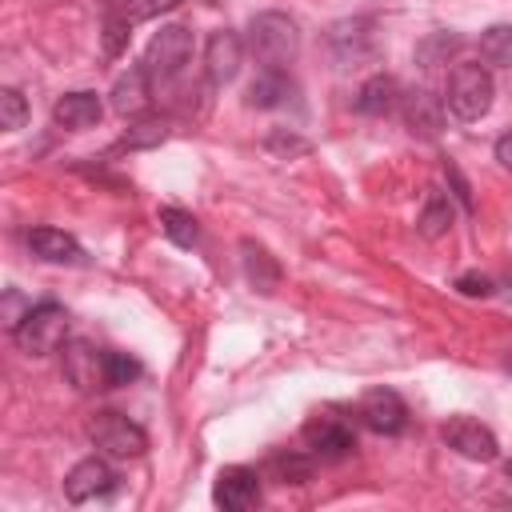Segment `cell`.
I'll return each mask as SVG.
<instances>
[{
  "label": "cell",
  "instance_id": "6da1fadb",
  "mask_svg": "<svg viewBox=\"0 0 512 512\" xmlns=\"http://www.w3.org/2000/svg\"><path fill=\"white\" fill-rule=\"evenodd\" d=\"M248 52L264 68H284L300 52V28L284 12H260L248 20Z\"/></svg>",
  "mask_w": 512,
  "mask_h": 512
},
{
  "label": "cell",
  "instance_id": "7a4b0ae2",
  "mask_svg": "<svg viewBox=\"0 0 512 512\" xmlns=\"http://www.w3.org/2000/svg\"><path fill=\"white\" fill-rule=\"evenodd\" d=\"M492 96H496V84H492V72L484 64H456L448 72V88H444V108L456 116V120H480L488 116L492 108Z\"/></svg>",
  "mask_w": 512,
  "mask_h": 512
},
{
  "label": "cell",
  "instance_id": "3957f363",
  "mask_svg": "<svg viewBox=\"0 0 512 512\" xmlns=\"http://www.w3.org/2000/svg\"><path fill=\"white\" fill-rule=\"evenodd\" d=\"M64 336H68V312H64L56 300L32 304V308L12 324V340H16V348L28 352V356H48V352L64 348Z\"/></svg>",
  "mask_w": 512,
  "mask_h": 512
},
{
  "label": "cell",
  "instance_id": "277c9868",
  "mask_svg": "<svg viewBox=\"0 0 512 512\" xmlns=\"http://www.w3.org/2000/svg\"><path fill=\"white\" fill-rule=\"evenodd\" d=\"M188 60H192V32L184 24H164L144 48V72H148L152 88L172 84Z\"/></svg>",
  "mask_w": 512,
  "mask_h": 512
},
{
  "label": "cell",
  "instance_id": "5b68a950",
  "mask_svg": "<svg viewBox=\"0 0 512 512\" xmlns=\"http://www.w3.org/2000/svg\"><path fill=\"white\" fill-rule=\"evenodd\" d=\"M88 440H92L104 456H112V460H136V456H144V448H148L144 428H140L136 420H128L124 412H96V416L88 420Z\"/></svg>",
  "mask_w": 512,
  "mask_h": 512
},
{
  "label": "cell",
  "instance_id": "8992f818",
  "mask_svg": "<svg viewBox=\"0 0 512 512\" xmlns=\"http://www.w3.org/2000/svg\"><path fill=\"white\" fill-rule=\"evenodd\" d=\"M60 360H64V376H68V384H76L80 392L108 388V352L92 348L88 340H64Z\"/></svg>",
  "mask_w": 512,
  "mask_h": 512
},
{
  "label": "cell",
  "instance_id": "52a82bcc",
  "mask_svg": "<svg viewBox=\"0 0 512 512\" xmlns=\"http://www.w3.org/2000/svg\"><path fill=\"white\" fill-rule=\"evenodd\" d=\"M116 472H112V464L108 460H100V456H88V460H80L68 476H64V496L72 500V504H92V500H108L112 492H116Z\"/></svg>",
  "mask_w": 512,
  "mask_h": 512
},
{
  "label": "cell",
  "instance_id": "ba28073f",
  "mask_svg": "<svg viewBox=\"0 0 512 512\" xmlns=\"http://www.w3.org/2000/svg\"><path fill=\"white\" fill-rule=\"evenodd\" d=\"M356 416H360L364 428H372V432H380V436H400V432L408 428V404H404L400 392H392V388H372V392L360 400Z\"/></svg>",
  "mask_w": 512,
  "mask_h": 512
},
{
  "label": "cell",
  "instance_id": "9c48e42d",
  "mask_svg": "<svg viewBox=\"0 0 512 512\" xmlns=\"http://www.w3.org/2000/svg\"><path fill=\"white\" fill-rule=\"evenodd\" d=\"M304 444L316 460L332 464V460H344L356 448V432L336 416H316V420L304 424Z\"/></svg>",
  "mask_w": 512,
  "mask_h": 512
},
{
  "label": "cell",
  "instance_id": "30bf717a",
  "mask_svg": "<svg viewBox=\"0 0 512 512\" xmlns=\"http://www.w3.org/2000/svg\"><path fill=\"white\" fill-rule=\"evenodd\" d=\"M444 444H448L452 452H460L464 460H480V464L496 460V452H500L492 428H484V424L472 420V416H452V420L444 424Z\"/></svg>",
  "mask_w": 512,
  "mask_h": 512
},
{
  "label": "cell",
  "instance_id": "8fae6325",
  "mask_svg": "<svg viewBox=\"0 0 512 512\" xmlns=\"http://www.w3.org/2000/svg\"><path fill=\"white\" fill-rule=\"evenodd\" d=\"M212 500L224 512H248V508H256L260 504V472L256 468H244V464L224 468L216 476V484H212Z\"/></svg>",
  "mask_w": 512,
  "mask_h": 512
},
{
  "label": "cell",
  "instance_id": "7c38bea8",
  "mask_svg": "<svg viewBox=\"0 0 512 512\" xmlns=\"http://www.w3.org/2000/svg\"><path fill=\"white\" fill-rule=\"evenodd\" d=\"M240 60H244V40H240L236 32L220 28V32L208 36V44H204V72H208V84L220 88V84L236 80Z\"/></svg>",
  "mask_w": 512,
  "mask_h": 512
},
{
  "label": "cell",
  "instance_id": "4fadbf2b",
  "mask_svg": "<svg viewBox=\"0 0 512 512\" xmlns=\"http://www.w3.org/2000/svg\"><path fill=\"white\" fill-rule=\"evenodd\" d=\"M404 124H408L412 136L436 140L440 136V124H444V104L428 88H416V92L404 96Z\"/></svg>",
  "mask_w": 512,
  "mask_h": 512
},
{
  "label": "cell",
  "instance_id": "5bb4252c",
  "mask_svg": "<svg viewBox=\"0 0 512 512\" xmlns=\"http://www.w3.org/2000/svg\"><path fill=\"white\" fill-rule=\"evenodd\" d=\"M100 116H104V104H100L96 92H64V96L52 104V120H56L60 128H72V132L100 124Z\"/></svg>",
  "mask_w": 512,
  "mask_h": 512
},
{
  "label": "cell",
  "instance_id": "9a60e30c",
  "mask_svg": "<svg viewBox=\"0 0 512 512\" xmlns=\"http://www.w3.org/2000/svg\"><path fill=\"white\" fill-rule=\"evenodd\" d=\"M28 252L48 260V264H80L84 248L76 244V236L60 232V228H32L28 232Z\"/></svg>",
  "mask_w": 512,
  "mask_h": 512
},
{
  "label": "cell",
  "instance_id": "2e32d148",
  "mask_svg": "<svg viewBox=\"0 0 512 512\" xmlns=\"http://www.w3.org/2000/svg\"><path fill=\"white\" fill-rule=\"evenodd\" d=\"M152 92H156V88H152L144 64H136V68H128V72L116 80V88H112V108H116L120 116H140V112L148 108Z\"/></svg>",
  "mask_w": 512,
  "mask_h": 512
},
{
  "label": "cell",
  "instance_id": "e0dca14e",
  "mask_svg": "<svg viewBox=\"0 0 512 512\" xmlns=\"http://www.w3.org/2000/svg\"><path fill=\"white\" fill-rule=\"evenodd\" d=\"M292 96V80L284 68H260L248 84V108H276Z\"/></svg>",
  "mask_w": 512,
  "mask_h": 512
},
{
  "label": "cell",
  "instance_id": "ac0fdd59",
  "mask_svg": "<svg viewBox=\"0 0 512 512\" xmlns=\"http://www.w3.org/2000/svg\"><path fill=\"white\" fill-rule=\"evenodd\" d=\"M240 252H244V276H248V284L256 288V292H276V284H280V268H276V260L256 244V240H244L240 244Z\"/></svg>",
  "mask_w": 512,
  "mask_h": 512
},
{
  "label": "cell",
  "instance_id": "d6986e66",
  "mask_svg": "<svg viewBox=\"0 0 512 512\" xmlns=\"http://www.w3.org/2000/svg\"><path fill=\"white\" fill-rule=\"evenodd\" d=\"M396 80L392 76H372V80H364L360 84V92H356V112L360 116H384V112H392L396 108Z\"/></svg>",
  "mask_w": 512,
  "mask_h": 512
},
{
  "label": "cell",
  "instance_id": "ffe728a7",
  "mask_svg": "<svg viewBox=\"0 0 512 512\" xmlns=\"http://www.w3.org/2000/svg\"><path fill=\"white\" fill-rule=\"evenodd\" d=\"M448 228H452V204H448V196H444L440 188H432L428 200H424V212H420V220H416V232H420L424 240H436V236H444Z\"/></svg>",
  "mask_w": 512,
  "mask_h": 512
},
{
  "label": "cell",
  "instance_id": "44dd1931",
  "mask_svg": "<svg viewBox=\"0 0 512 512\" xmlns=\"http://www.w3.org/2000/svg\"><path fill=\"white\" fill-rule=\"evenodd\" d=\"M312 464H316V456L308 452H272V460H268V472H272V480H280V484H308L312 480Z\"/></svg>",
  "mask_w": 512,
  "mask_h": 512
},
{
  "label": "cell",
  "instance_id": "7402d4cb",
  "mask_svg": "<svg viewBox=\"0 0 512 512\" xmlns=\"http://www.w3.org/2000/svg\"><path fill=\"white\" fill-rule=\"evenodd\" d=\"M160 228H164V236L176 244V248H192L196 240H200V224H196V216L192 212H184V208H160Z\"/></svg>",
  "mask_w": 512,
  "mask_h": 512
},
{
  "label": "cell",
  "instance_id": "603a6c76",
  "mask_svg": "<svg viewBox=\"0 0 512 512\" xmlns=\"http://www.w3.org/2000/svg\"><path fill=\"white\" fill-rule=\"evenodd\" d=\"M480 56L496 68H512V24H492L480 32Z\"/></svg>",
  "mask_w": 512,
  "mask_h": 512
},
{
  "label": "cell",
  "instance_id": "cb8c5ba5",
  "mask_svg": "<svg viewBox=\"0 0 512 512\" xmlns=\"http://www.w3.org/2000/svg\"><path fill=\"white\" fill-rule=\"evenodd\" d=\"M164 140H168V120H136L124 132L120 148H152V144H164Z\"/></svg>",
  "mask_w": 512,
  "mask_h": 512
},
{
  "label": "cell",
  "instance_id": "d4e9b609",
  "mask_svg": "<svg viewBox=\"0 0 512 512\" xmlns=\"http://www.w3.org/2000/svg\"><path fill=\"white\" fill-rule=\"evenodd\" d=\"M24 120H28V100L16 88H0V128L16 132V128H24Z\"/></svg>",
  "mask_w": 512,
  "mask_h": 512
},
{
  "label": "cell",
  "instance_id": "484cf974",
  "mask_svg": "<svg viewBox=\"0 0 512 512\" xmlns=\"http://www.w3.org/2000/svg\"><path fill=\"white\" fill-rule=\"evenodd\" d=\"M180 0H116V8L112 12H120L128 24H136V20H148V16H160V12H172Z\"/></svg>",
  "mask_w": 512,
  "mask_h": 512
},
{
  "label": "cell",
  "instance_id": "4316f807",
  "mask_svg": "<svg viewBox=\"0 0 512 512\" xmlns=\"http://www.w3.org/2000/svg\"><path fill=\"white\" fill-rule=\"evenodd\" d=\"M140 360L128 356V352H108V388H120V384H132L140 376Z\"/></svg>",
  "mask_w": 512,
  "mask_h": 512
},
{
  "label": "cell",
  "instance_id": "83f0119b",
  "mask_svg": "<svg viewBox=\"0 0 512 512\" xmlns=\"http://www.w3.org/2000/svg\"><path fill=\"white\" fill-rule=\"evenodd\" d=\"M124 36H128V20L120 12H108V20H104V52L116 56L124 48Z\"/></svg>",
  "mask_w": 512,
  "mask_h": 512
},
{
  "label": "cell",
  "instance_id": "f1b7e54d",
  "mask_svg": "<svg viewBox=\"0 0 512 512\" xmlns=\"http://www.w3.org/2000/svg\"><path fill=\"white\" fill-rule=\"evenodd\" d=\"M456 288H460L464 296H488V292H492V280H488V276H476V272H464V276L456 280Z\"/></svg>",
  "mask_w": 512,
  "mask_h": 512
},
{
  "label": "cell",
  "instance_id": "f546056e",
  "mask_svg": "<svg viewBox=\"0 0 512 512\" xmlns=\"http://www.w3.org/2000/svg\"><path fill=\"white\" fill-rule=\"evenodd\" d=\"M444 172H448V180H452V188H456V200H460L464 208H472V192H468V180L460 176V168H456V164H444Z\"/></svg>",
  "mask_w": 512,
  "mask_h": 512
},
{
  "label": "cell",
  "instance_id": "4dcf8cb0",
  "mask_svg": "<svg viewBox=\"0 0 512 512\" xmlns=\"http://www.w3.org/2000/svg\"><path fill=\"white\" fill-rule=\"evenodd\" d=\"M496 160H500V164L512 172V132H504V136L496 140Z\"/></svg>",
  "mask_w": 512,
  "mask_h": 512
},
{
  "label": "cell",
  "instance_id": "1f68e13d",
  "mask_svg": "<svg viewBox=\"0 0 512 512\" xmlns=\"http://www.w3.org/2000/svg\"><path fill=\"white\" fill-rule=\"evenodd\" d=\"M504 472H508V480H512V460H508V464H504Z\"/></svg>",
  "mask_w": 512,
  "mask_h": 512
},
{
  "label": "cell",
  "instance_id": "d6a6232c",
  "mask_svg": "<svg viewBox=\"0 0 512 512\" xmlns=\"http://www.w3.org/2000/svg\"><path fill=\"white\" fill-rule=\"evenodd\" d=\"M508 372H512V356H508Z\"/></svg>",
  "mask_w": 512,
  "mask_h": 512
}]
</instances>
